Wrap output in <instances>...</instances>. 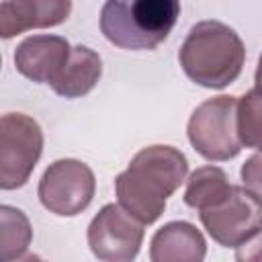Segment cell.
Segmentation results:
<instances>
[{"instance_id": "cell-14", "label": "cell", "mask_w": 262, "mask_h": 262, "mask_svg": "<svg viewBox=\"0 0 262 262\" xmlns=\"http://www.w3.org/2000/svg\"><path fill=\"white\" fill-rule=\"evenodd\" d=\"M33 239V229L27 215L10 205L0 207V260L10 262L27 254Z\"/></svg>"}, {"instance_id": "cell-10", "label": "cell", "mask_w": 262, "mask_h": 262, "mask_svg": "<svg viewBox=\"0 0 262 262\" xmlns=\"http://www.w3.org/2000/svg\"><path fill=\"white\" fill-rule=\"evenodd\" d=\"M72 0H0V35L10 39L31 29H49L68 20Z\"/></svg>"}, {"instance_id": "cell-7", "label": "cell", "mask_w": 262, "mask_h": 262, "mask_svg": "<svg viewBox=\"0 0 262 262\" xmlns=\"http://www.w3.org/2000/svg\"><path fill=\"white\" fill-rule=\"evenodd\" d=\"M199 217L219 246L237 248L262 229V203L246 186H231L221 203L201 209Z\"/></svg>"}, {"instance_id": "cell-15", "label": "cell", "mask_w": 262, "mask_h": 262, "mask_svg": "<svg viewBox=\"0 0 262 262\" xmlns=\"http://www.w3.org/2000/svg\"><path fill=\"white\" fill-rule=\"evenodd\" d=\"M237 135L242 145L262 149V88L254 86L237 100Z\"/></svg>"}, {"instance_id": "cell-4", "label": "cell", "mask_w": 262, "mask_h": 262, "mask_svg": "<svg viewBox=\"0 0 262 262\" xmlns=\"http://www.w3.org/2000/svg\"><path fill=\"white\" fill-rule=\"evenodd\" d=\"M188 141L209 162H225L242 151L237 135V98L219 94L201 102L186 125Z\"/></svg>"}, {"instance_id": "cell-12", "label": "cell", "mask_w": 262, "mask_h": 262, "mask_svg": "<svg viewBox=\"0 0 262 262\" xmlns=\"http://www.w3.org/2000/svg\"><path fill=\"white\" fill-rule=\"evenodd\" d=\"M100 76H102L100 55L86 45H76L72 47L68 63L63 66L59 76L51 82V88L55 94L63 98H80L98 84Z\"/></svg>"}, {"instance_id": "cell-6", "label": "cell", "mask_w": 262, "mask_h": 262, "mask_svg": "<svg viewBox=\"0 0 262 262\" xmlns=\"http://www.w3.org/2000/svg\"><path fill=\"white\" fill-rule=\"evenodd\" d=\"M96 178L88 164L63 158L47 166L39 180V201L41 205L59 217H74L88 209L94 199Z\"/></svg>"}, {"instance_id": "cell-11", "label": "cell", "mask_w": 262, "mask_h": 262, "mask_svg": "<svg viewBox=\"0 0 262 262\" xmlns=\"http://www.w3.org/2000/svg\"><path fill=\"white\" fill-rule=\"evenodd\" d=\"M207 254L203 233L188 221L162 225L149 242L151 262H201Z\"/></svg>"}, {"instance_id": "cell-3", "label": "cell", "mask_w": 262, "mask_h": 262, "mask_svg": "<svg viewBox=\"0 0 262 262\" xmlns=\"http://www.w3.org/2000/svg\"><path fill=\"white\" fill-rule=\"evenodd\" d=\"M180 16V0H106L100 33L121 49H156Z\"/></svg>"}, {"instance_id": "cell-8", "label": "cell", "mask_w": 262, "mask_h": 262, "mask_svg": "<svg viewBox=\"0 0 262 262\" xmlns=\"http://www.w3.org/2000/svg\"><path fill=\"white\" fill-rule=\"evenodd\" d=\"M143 225L121 205H104L88 225V246L98 260L129 262L143 244Z\"/></svg>"}, {"instance_id": "cell-9", "label": "cell", "mask_w": 262, "mask_h": 262, "mask_svg": "<svg viewBox=\"0 0 262 262\" xmlns=\"http://www.w3.org/2000/svg\"><path fill=\"white\" fill-rule=\"evenodd\" d=\"M72 47L59 35H31L14 49L16 72L37 84H51L68 63Z\"/></svg>"}, {"instance_id": "cell-13", "label": "cell", "mask_w": 262, "mask_h": 262, "mask_svg": "<svg viewBox=\"0 0 262 262\" xmlns=\"http://www.w3.org/2000/svg\"><path fill=\"white\" fill-rule=\"evenodd\" d=\"M231 186L233 184H229L225 170H221L219 166H201L186 180L182 199L188 207L201 211L221 203L229 194Z\"/></svg>"}, {"instance_id": "cell-18", "label": "cell", "mask_w": 262, "mask_h": 262, "mask_svg": "<svg viewBox=\"0 0 262 262\" xmlns=\"http://www.w3.org/2000/svg\"><path fill=\"white\" fill-rule=\"evenodd\" d=\"M254 82H256V86L262 88V55H260V59H258V68H256V74H254Z\"/></svg>"}, {"instance_id": "cell-1", "label": "cell", "mask_w": 262, "mask_h": 262, "mask_svg": "<svg viewBox=\"0 0 262 262\" xmlns=\"http://www.w3.org/2000/svg\"><path fill=\"white\" fill-rule=\"evenodd\" d=\"M188 172L186 156L172 145H149L139 149L125 172L115 178L117 201L141 223L160 219L168 196L184 182Z\"/></svg>"}, {"instance_id": "cell-17", "label": "cell", "mask_w": 262, "mask_h": 262, "mask_svg": "<svg viewBox=\"0 0 262 262\" xmlns=\"http://www.w3.org/2000/svg\"><path fill=\"white\" fill-rule=\"evenodd\" d=\"M235 260L239 262H260L262 260V229L256 231L250 239L235 248Z\"/></svg>"}, {"instance_id": "cell-2", "label": "cell", "mask_w": 262, "mask_h": 262, "mask_svg": "<svg viewBox=\"0 0 262 262\" xmlns=\"http://www.w3.org/2000/svg\"><path fill=\"white\" fill-rule=\"evenodd\" d=\"M178 61L194 84L217 90L239 78L246 47L229 25L221 20H201L190 27L182 41Z\"/></svg>"}, {"instance_id": "cell-16", "label": "cell", "mask_w": 262, "mask_h": 262, "mask_svg": "<svg viewBox=\"0 0 262 262\" xmlns=\"http://www.w3.org/2000/svg\"><path fill=\"white\" fill-rule=\"evenodd\" d=\"M239 178H242V186H246L262 203V149L252 154L242 164Z\"/></svg>"}, {"instance_id": "cell-5", "label": "cell", "mask_w": 262, "mask_h": 262, "mask_svg": "<svg viewBox=\"0 0 262 262\" xmlns=\"http://www.w3.org/2000/svg\"><path fill=\"white\" fill-rule=\"evenodd\" d=\"M43 154L41 125L23 113L0 119V188L16 190L27 184Z\"/></svg>"}]
</instances>
